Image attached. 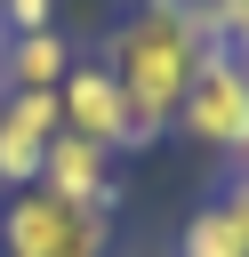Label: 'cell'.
Returning <instances> with one entry per match:
<instances>
[{"label":"cell","instance_id":"obj_1","mask_svg":"<svg viewBox=\"0 0 249 257\" xmlns=\"http://www.w3.org/2000/svg\"><path fill=\"white\" fill-rule=\"evenodd\" d=\"M201 56L209 48H201L185 0H137L104 32V72L129 96V153H153L161 137H177V104H185Z\"/></svg>","mask_w":249,"mask_h":257},{"label":"cell","instance_id":"obj_2","mask_svg":"<svg viewBox=\"0 0 249 257\" xmlns=\"http://www.w3.org/2000/svg\"><path fill=\"white\" fill-rule=\"evenodd\" d=\"M0 257H112V217L72 209L48 185H24L0 201Z\"/></svg>","mask_w":249,"mask_h":257},{"label":"cell","instance_id":"obj_3","mask_svg":"<svg viewBox=\"0 0 249 257\" xmlns=\"http://www.w3.org/2000/svg\"><path fill=\"white\" fill-rule=\"evenodd\" d=\"M177 137H193L201 153H225V161L249 153V64L233 48L201 56V72H193V88L177 104Z\"/></svg>","mask_w":249,"mask_h":257},{"label":"cell","instance_id":"obj_4","mask_svg":"<svg viewBox=\"0 0 249 257\" xmlns=\"http://www.w3.org/2000/svg\"><path fill=\"white\" fill-rule=\"evenodd\" d=\"M56 112H64V128H72V137L104 145L112 161L129 153V96H120V80L104 72V56H80V64L64 72V88H56Z\"/></svg>","mask_w":249,"mask_h":257},{"label":"cell","instance_id":"obj_5","mask_svg":"<svg viewBox=\"0 0 249 257\" xmlns=\"http://www.w3.org/2000/svg\"><path fill=\"white\" fill-rule=\"evenodd\" d=\"M40 185H48L56 201H72V209H96V217L120 209V161H112L104 145L72 137V128H56V145H48V161H40Z\"/></svg>","mask_w":249,"mask_h":257},{"label":"cell","instance_id":"obj_6","mask_svg":"<svg viewBox=\"0 0 249 257\" xmlns=\"http://www.w3.org/2000/svg\"><path fill=\"white\" fill-rule=\"evenodd\" d=\"M56 128H64L56 96H0V193L40 185V161H48Z\"/></svg>","mask_w":249,"mask_h":257},{"label":"cell","instance_id":"obj_7","mask_svg":"<svg viewBox=\"0 0 249 257\" xmlns=\"http://www.w3.org/2000/svg\"><path fill=\"white\" fill-rule=\"evenodd\" d=\"M169 257H249V185L225 177L185 225H177V249Z\"/></svg>","mask_w":249,"mask_h":257},{"label":"cell","instance_id":"obj_8","mask_svg":"<svg viewBox=\"0 0 249 257\" xmlns=\"http://www.w3.org/2000/svg\"><path fill=\"white\" fill-rule=\"evenodd\" d=\"M72 64H80V48H72L64 24H56V32H24V40H8V56H0V96H56Z\"/></svg>","mask_w":249,"mask_h":257},{"label":"cell","instance_id":"obj_9","mask_svg":"<svg viewBox=\"0 0 249 257\" xmlns=\"http://www.w3.org/2000/svg\"><path fill=\"white\" fill-rule=\"evenodd\" d=\"M56 8H64V0H8V8H0V32H8V40H24V32H56Z\"/></svg>","mask_w":249,"mask_h":257},{"label":"cell","instance_id":"obj_10","mask_svg":"<svg viewBox=\"0 0 249 257\" xmlns=\"http://www.w3.org/2000/svg\"><path fill=\"white\" fill-rule=\"evenodd\" d=\"M217 8H225V48L249 64V0H217Z\"/></svg>","mask_w":249,"mask_h":257},{"label":"cell","instance_id":"obj_11","mask_svg":"<svg viewBox=\"0 0 249 257\" xmlns=\"http://www.w3.org/2000/svg\"><path fill=\"white\" fill-rule=\"evenodd\" d=\"M233 177H241V185H249V153H241V161H233Z\"/></svg>","mask_w":249,"mask_h":257},{"label":"cell","instance_id":"obj_12","mask_svg":"<svg viewBox=\"0 0 249 257\" xmlns=\"http://www.w3.org/2000/svg\"><path fill=\"white\" fill-rule=\"evenodd\" d=\"M0 56H8V32H0Z\"/></svg>","mask_w":249,"mask_h":257},{"label":"cell","instance_id":"obj_13","mask_svg":"<svg viewBox=\"0 0 249 257\" xmlns=\"http://www.w3.org/2000/svg\"><path fill=\"white\" fill-rule=\"evenodd\" d=\"M129 257H153V249H129Z\"/></svg>","mask_w":249,"mask_h":257},{"label":"cell","instance_id":"obj_14","mask_svg":"<svg viewBox=\"0 0 249 257\" xmlns=\"http://www.w3.org/2000/svg\"><path fill=\"white\" fill-rule=\"evenodd\" d=\"M0 8H8V0H0Z\"/></svg>","mask_w":249,"mask_h":257}]
</instances>
